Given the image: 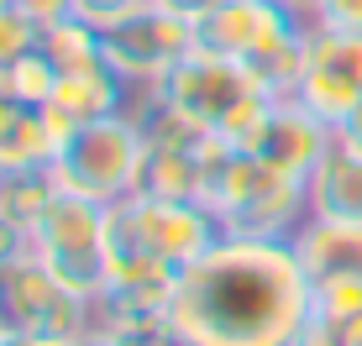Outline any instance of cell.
<instances>
[{"instance_id": "cell-24", "label": "cell", "mask_w": 362, "mask_h": 346, "mask_svg": "<svg viewBox=\"0 0 362 346\" xmlns=\"http://www.w3.org/2000/svg\"><path fill=\"white\" fill-rule=\"evenodd\" d=\"M294 346H346V336H341V326H331V320H315V315H310V326L299 330Z\"/></svg>"}, {"instance_id": "cell-4", "label": "cell", "mask_w": 362, "mask_h": 346, "mask_svg": "<svg viewBox=\"0 0 362 346\" xmlns=\"http://www.w3.org/2000/svg\"><path fill=\"white\" fill-rule=\"evenodd\" d=\"M147 100L173 110V116H184V121H194V126H205V131H221V137H231L242 147V137L268 116V105L279 100V95L263 90L242 64L194 47Z\"/></svg>"}, {"instance_id": "cell-1", "label": "cell", "mask_w": 362, "mask_h": 346, "mask_svg": "<svg viewBox=\"0 0 362 346\" xmlns=\"http://www.w3.org/2000/svg\"><path fill=\"white\" fill-rule=\"evenodd\" d=\"M179 346H294L310 326V273L294 241L221 237L173 289Z\"/></svg>"}, {"instance_id": "cell-9", "label": "cell", "mask_w": 362, "mask_h": 346, "mask_svg": "<svg viewBox=\"0 0 362 346\" xmlns=\"http://www.w3.org/2000/svg\"><path fill=\"white\" fill-rule=\"evenodd\" d=\"M0 326L42 341H79L95 326V304L69 294L37 257H27L0 273Z\"/></svg>"}, {"instance_id": "cell-18", "label": "cell", "mask_w": 362, "mask_h": 346, "mask_svg": "<svg viewBox=\"0 0 362 346\" xmlns=\"http://www.w3.org/2000/svg\"><path fill=\"white\" fill-rule=\"evenodd\" d=\"M58 194L53 173H0V215H11L16 226H37V215L47 210V200Z\"/></svg>"}, {"instance_id": "cell-11", "label": "cell", "mask_w": 362, "mask_h": 346, "mask_svg": "<svg viewBox=\"0 0 362 346\" xmlns=\"http://www.w3.org/2000/svg\"><path fill=\"white\" fill-rule=\"evenodd\" d=\"M331 142H336V131L315 116V110H305L294 95H279V100L268 105V116L242 137V153H252L263 168L284 173V179L305 184L310 173H315V163L326 157Z\"/></svg>"}, {"instance_id": "cell-22", "label": "cell", "mask_w": 362, "mask_h": 346, "mask_svg": "<svg viewBox=\"0 0 362 346\" xmlns=\"http://www.w3.org/2000/svg\"><path fill=\"white\" fill-rule=\"evenodd\" d=\"M27 257H32V231L16 226L11 215H0V273L16 268V263H27Z\"/></svg>"}, {"instance_id": "cell-23", "label": "cell", "mask_w": 362, "mask_h": 346, "mask_svg": "<svg viewBox=\"0 0 362 346\" xmlns=\"http://www.w3.org/2000/svg\"><path fill=\"white\" fill-rule=\"evenodd\" d=\"M315 27H336V32H362V0H320Z\"/></svg>"}, {"instance_id": "cell-27", "label": "cell", "mask_w": 362, "mask_h": 346, "mask_svg": "<svg viewBox=\"0 0 362 346\" xmlns=\"http://www.w3.org/2000/svg\"><path fill=\"white\" fill-rule=\"evenodd\" d=\"M336 137H341V142H352V147H362V100L352 105V116H346L341 126H336Z\"/></svg>"}, {"instance_id": "cell-14", "label": "cell", "mask_w": 362, "mask_h": 346, "mask_svg": "<svg viewBox=\"0 0 362 346\" xmlns=\"http://www.w3.org/2000/svg\"><path fill=\"white\" fill-rule=\"evenodd\" d=\"M127 90L132 84L121 79L116 68L100 58L90 68H74V73H58V90H53V105H64L69 116L79 121H100V116H116L127 110Z\"/></svg>"}, {"instance_id": "cell-21", "label": "cell", "mask_w": 362, "mask_h": 346, "mask_svg": "<svg viewBox=\"0 0 362 346\" xmlns=\"http://www.w3.org/2000/svg\"><path fill=\"white\" fill-rule=\"evenodd\" d=\"M142 6H153V0H69V11H74L79 21H90L95 32H110L116 21L136 16Z\"/></svg>"}, {"instance_id": "cell-12", "label": "cell", "mask_w": 362, "mask_h": 346, "mask_svg": "<svg viewBox=\"0 0 362 346\" xmlns=\"http://www.w3.org/2000/svg\"><path fill=\"white\" fill-rule=\"evenodd\" d=\"M305 194L315 220H362V147L336 137L305 179Z\"/></svg>"}, {"instance_id": "cell-8", "label": "cell", "mask_w": 362, "mask_h": 346, "mask_svg": "<svg viewBox=\"0 0 362 346\" xmlns=\"http://www.w3.org/2000/svg\"><path fill=\"white\" fill-rule=\"evenodd\" d=\"M194 47H199L194 21L179 16V11H168V6H158V0L142 6L136 16L116 21L110 32H100V53H105V64L116 68L127 84L147 90V95H153L158 84L194 53Z\"/></svg>"}, {"instance_id": "cell-16", "label": "cell", "mask_w": 362, "mask_h": 346, "mask_svg": "<svg viewBox=\"0 0 362 346\" xmlns=\"http://www.w3.org/2000/svg\"><path fill=\"white\" fill-rule=\"evenodd\" d=\"M37 47L53 58L58 73L90 68V64H100V58H105V53H100V32L90 27V21H79L74 11H69V16H58V21H47L42 37H37Z\"/></svg>"}, {"instance_id": "cell-25", "label": "cell", "mask_w": 362, "mask_h": 346, "mask_svg": "<svg viewBox=\"0 0 362 346\" xmlns=\"http://www.w3.org/2000/svg\"><path fill=\"white\" fill-rule=\"evenodd\" d=\"M21 11L37 21V27H47V21H58V16H69V0H16Z\"/></svg>"}, {"instance_id": "cell-7", "label": "cell", "mask_w": 362, "mask_h": 346, "mask_svg": "<svg viewBox=\"0 0 362 346\" xmlns=\"http://www.w3.org/2000/svg\"><path fill=\"white\" fill-rule=\"evenodd\" d=\"M105 231L121 241L147 246L153 257H163L179 273L226 237L221 220L199 200H153V194H127V200L105 205Z\"/></svg>"}, {"instance_id": "cell-13", "label": "cell", "mask_w": 362, "mask_h": 346, "mask_svg": "<svg viewBox=\"0 0 362 346\" xmlns=\"http://www.w3.org/2000/svg\"><path fill=\"white\" fill-rule=\"evenodd\" d=\"M294 252L315 278H362V220H315L294 231Z\"/></svg>"}, {"instance_id": "cell-10", "label": "cell", "mask_w": 362, "mask_h": 346, "mask_svg": "<svg viewBox=\"0 0 362 346\" xmlns=\"http://www.w3.org/2000/svg\"><path fill=\"white\" fill-rule=\"evenodd\" d=\"M294 100L315 110L336 131L352 105L362 100V32H336V27H310L305 37V68H299Z\"/></svg>"}, {"instance_id": "cell-30", "label": "cell", "mask_w": 362, "mask_h": 346, "mask_svg": "<svg viewBox=\"0 0 362 346\" xmlns=\"http://www.w3.org/2000/svg\"><path fill=\"white\" fill-rule=\"evenodd\" d=\"M74 346H121V341L110 336V330H100V326H90V330H84V336L74 341Z\"/></svg>"}, {"instance_id": "cell-19", "label": "cell", "mask_w": 362, "mask_h": 346, "mask_svg": "<svg viewBox=\"0 0 362 346\" xmlns=\"http://www.w3.org/2000/svg\"><path fill=\"white\" fill-rule=\"evenodd\" d=\"M310 315L346 326L362 315V278H315L310 283Z\"/></svg>"}, {"instance_id": "cell-28", "label": "cell", "mask_w": 362, "mask_h": 346, "mask_svg": "<svg viewBox=\"0 0 362 346\" xmlns=\"http://www.w3.org/2000/svg\"><path fill=\"white\" fill-rule=\"evenodd\" d=\"M279 6L289 11V16H299L305 27H315V11H320V0H279Z\"/></svg>"}, {"instance_id": "cell-29", "label": "cell", "mask_w": 362, "mask_h": 346, "mask_svg": "<svg viewBox=\"0 0 362 346\" xmlns=\"http://www.w3.org/2000/svg\"><path fill=\"white\" fill-rule=\"evenodd\" d=\"M0 346H42V336H27V330H11V326H0Z\"/></svg>"}, {"instance_id": "cell-20", "label": "cell", "mask_w": 362, "mask_h": 346, "mask_svg": "<svg viewBox=\"0 0 362 346\" xmlns=\"http://www.w3.org/2000/svg\"><path fill=\"white\" fill-rule=\"evenodd\" d=\"M37 37H42V27H37L27 11H21L16 0H0V68L16 64L21 53H32Z\"/></svg>"}, {"instance_id": "cell-6", "label": "cell", "mask_w": 362, "mask_h": 346, "mask_svg": "<svg viewBox=\"0 0 362 346\" xmlns=\"http://www.w3.org/2000/svg\"><path fill=\"white\" fill-rule=\"evenodd\" d=\"M32 257L69 294L100 304L105 299V205L90 194L58 189L32 226Z\"/></svg>"}, {"instance_id": "cell-3", "label": "cell", "mask_w": 362, "mask_h": 346, "mask_svg": "<svg viewBox=\"0 0 362 346\" xmlns=\"http://www.w3.org/2000/svg\"><path fill=\"white\" fill-rule=\"evenodd\" d=\"M199 205L221 220L226 237H263V241H294V231L310 220V194L299 179L263 168L252 153H236L216 163L199 184Z\"/></svg>"}, {"instance_id": "cell-2", "label": "cell", "mask_w": 362, "mask_h": 346, "mask_svg": "<svg viewBox=\"0 0 362 346\" xmlns=\"http://www.w3.org/2000/svg\"><path fill=\"white\" fill-rule=\"evenodd\" d=\"M194 37L205 53L242 64L263 90L294 95L310 27L299 16H289L279 0H221L216 11H205L194 21Z\"/></svg>"}, {"instance_id": "cell-15", "label": "cell", "mask_w": 362, "mask_h": 346, "mask_svg": "<svg viewBox=\"0 0 362 346\" xmlns=\"http://www.w3.org/2000/svg\"><path fill=\"white\" fill-rule=\"evenodd\" d=\"M100 330H110L121 346H179L173 341V315L168 304H121V299H100L95 304Z\"/></svg>"}, {"instance_id": "cell-17", "label": "cell", "mask_w": 362, "mask_h": 346, "mask_svg": "<svg viewBox=\"0 0 362 346\" xmlns=\"http://www.w3.org/2000/svg\"><path fill=\"white\" fill-rule=\"evenodd\" d=\"M53 90H58V68H53V58H47L42 47H32V53H21L16 64L0 68V95L16 100V105H27V110H42L53 100Z\"/></svg>"}, {"instance_id": "cell-31", "label": "cell", "mask_w": 362, "mask_h": 346, "mask_svg": "<svg viewBox=\"0 0 362 346\" xmlns=\"http://www.w3.org/2000/svg\"><path fill=\"white\" fill-rule=\"evenodd\" d=\"M42 346H74V341H42Z\"/></svg>"}, {"instance_id": "cell-26", "label": "cell", "mask_w": 362, "mask_h": 346, "mask_svg": "<svg viewBox=\"0 0 362 346\" xmlns=\"http://www.w3.org/2000/svg\"><path fill=\"white\" fill-rule=\"evenodd\" d=\"M158 6H168V11H179V16L199 21V16H205V11H216L221 0H158Z\"/></svg>"}, {"instance_id": "cell-5", "label": "cell", "mask_w": 362, "mask_h": 346, "mask_svg": "<svg viewBox=\"0 0 362 346\" xmlns=\"http://www.w3.org/2000/svg\"><path fill=\"white\" fill-rule=\"evenodd\" d=\"M142 157H147L142 116L116 110V116L84 121L79 137L58 153V163L47 173H53L58 189L90 194L100 205H116V200H127V194H136V184H142Z\"/></svg>"}]
</instances>
